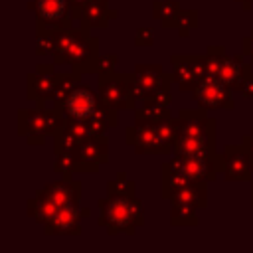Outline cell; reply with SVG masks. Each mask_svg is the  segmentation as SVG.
Here are the masks:
<instances>
[{"instance_id":"obj_14","label":"cell","mask_w":253,"mask_h":253,"mask_svg":"<svg viewBox=\"0 0 253 253\" xmlns=\"http://www.w3.org/2000/svg\"><path fill=\"white\" fill-rule=\"evenodd\" d=\"M113 61H115V57H105V59H103V65H101L99 69H101V71L109 69V63H113Z\"/></svg>"},{"instance_id":"obj_15","label":"cell","mask_w":253,"mask_h":253,"mask_svg":"<svg viewBox=\"0 0 253 253\" xmlns=\"http://www.w3.org/2000/svg\"><path fill=\"white\" fill-rule=\"evenodd\" d=\"M245 142H247V146H249V150H251V156H253V134H251V136H247V138H245Z\"/></svg>"},{"instance_id":"obj_2","label":"cell","mask_w":253,"mask_h":253,"mask_svg":"<svg viewBox=\"0 0 253 253\" xmlns=\"http://www.w3.org/2000/svg\"><path fill=\"white\" fill-rule=\"evenodd\" d=\"M99 109L97 97L89 87H73L63 99V113L69 119H91Z\"/></svg>"},{"instance_id":"obj_12","label":"cell","mask_w":253,"mask_h":253,"mask_svg":"<svg viewBox=\"0 0 253 253\" xmlns=\"http://www.w3.org/2000/svg\"><path fill=\"white\" fill-rule=\"evenodd\" d=\"M73 188H77V186H71V184H67V182H57V184H51L49 188H45V196H47L57 208H63V206L71 204L73 194H75Z\"/></svg>"},{"instance_id":"obj_11","label":"cell","mask_w":253,"mask_h":253,"mask_svg":"<svg viewBox=\"0 0 253 253\" xmlns=\"http://www.w3.org/2000/svg\"><path fill=\"white\" fill-rule=\"evenodd\" d=\"M77 154H81L79 160H105L107 144L103 138H85L83 144L77 146Z\"/></svg>"},{"instance_id":"obj_6","label":"cell","mask_w":253,"mask_h":253,"mask_svg":"<svg viewBox=\"0 0 253 253\" xmlns=\"http://www.w3.org/2000/svg\"><path fill=\"white\" fill-rule=\"evenodd\" d=\"M160 87V69H142L138 67L132 75V83H130V89L134 95H146L150 91H156Z\"/></svg>"},{"instance_id":"obj_7","label":"cell","mask_w":253,"mask_h":253,"mask_svg":"<svg viewBox=\"0 0 253 253\" xmlns=\"http://www.w3.org/2000/svg\"><path fill=\"white\" fill-rule=\"evenodd\" d=\"M231 152L233 150L227 148V154H225L227 180H245L249 176V156L237 148H235V154H231Z\"/></svg>"},{"instance_id":"obj_3","label":"cell","mask_w":253,"mask_h":253,"mask_svg":"<svg viewBox=\"0 0 253 253\" xmlns=\"http://www.w3.org/2000/svg\"><path fill=\"white\" fill-rule=\"evenodd\" d=\"M196 99L202 107L206 109H215V107H223V105H231L229 103V95H227V89H225V83L219 79V81H213L211 77H208V81H202L198 91H196Z\"/></svg>"},{"instance_id":"obj_4","label":"cell","mask_w":253,"mask_h":253,"mask_svg":"<svg viewBox=\"0 0 253 253\" xmlns=\"http://www.w3.org/2000/svg\"><path fill=\"white\" fill-rule=\"evenodd\" d=\"M211 158L206 156H180L178 160H172L168 166L176 172H180L186 180L196 182V180H204L206 174H211L213 168L210 164Z\"/></svg>"},{"instance_id":"obj_8","label":"cell","mask_w":253,"mask_h":253,"mask_svg":"<svg viewBox=\"0 0 253 253\" xmlns=\"http://www.w3.org/2000/svg\"><path fill=\"white\" fill-rule=\"evenodd\" d=\"M101 95L109 107H123L126 105V95H128V85L121 79H109L101 83Z\"/></svg>"},{"instance_id":"obj_13","label":"cell","mask_w":253,"mask_h":253,"mask_svg":"<svg viewBox=\"0 0 253 253\" xmlns=\"http://www.w3.org/2000/svg\"><path fill=\"white\" fill-rule=\"evenodd\" d=\"M241 65L235 61V59H225L221 69H219V79L225 83V85H231V83H237L241 79V73H239Z\"/></svg>"},{"instance_id":"obj_9","label":"cell","mask_w":253,"mask_h":253,"mask_svg":"<svg viewBox=\"0 0 253 253\" xmlns=\"http://www.w3.org/2000/svg\"><path fill=\"white\" fill-rule=\"evenodd\" d=\"M36 10L40 20L53 24L65 18L67 12V0H36Z\"/></svg>"},{"instance_id":"obj_1","label":"cell","mask_w":253,"mask_h":253,"mask_svg":"<svg viewBox=\"0 0 253 253\" xmlns=\"http://www.w3.org/2000/svg\"><path fill=\"white\" fill-rule=\"evenodd\" d=\"M103 223H109L111 231H132V225H138L140 204L128 196H119L111 202H103Z\"/></svg>"},{"instance_id":"obj_10","label":"cell","mask_w":253,"mask_h":253,"mask_svg":"<svg viewBox=\"0 0 253 253\" xmlns=\"http://www.w3.org/2000/svg\"><path fill=\"white\" fill-rule=\"evenodd\" d=\"M57 211H59V208H57L47 196H42V198L30 202V215H32L36 221H40V223L51 221Z\"/></svg>"},{"instance_id":"obj_5","label":"cell","mask_w":253,"mask_h":253,"mask_svg":"<svg viewBox=\"0 0 253 253\" xmlns=\"http://www.w3.org/2000/svg\"><path fill=\"white\" fill-rule=\"evenodd\" d=\"M47 223L49 225L45 227V231H49V233H75V231H79V213H77V208L73 204H67V206L59 208V211Z\"/></svg>"}]
</instances>
